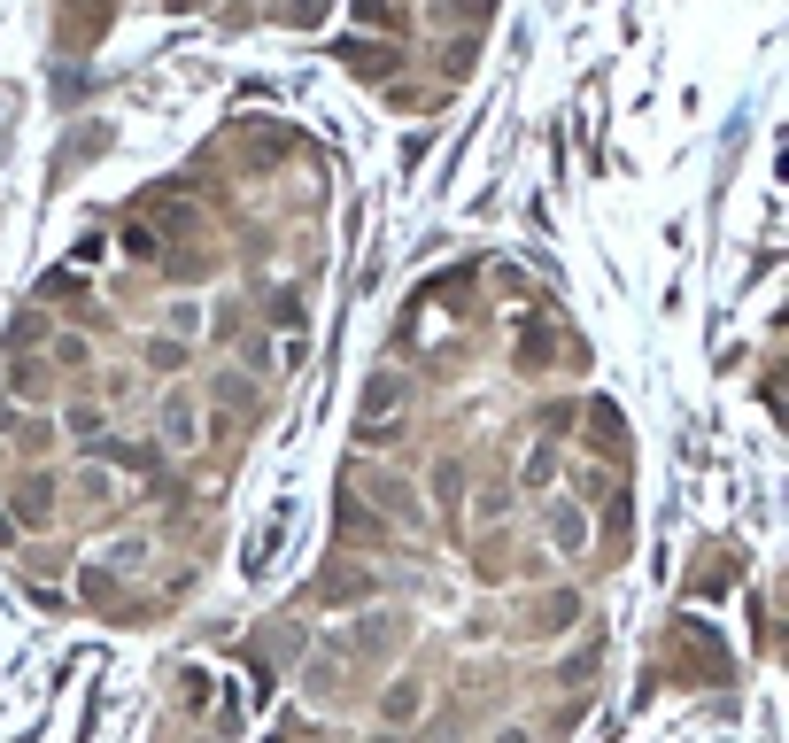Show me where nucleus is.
Segmentation results:
<instances>
[{"label": "nucleus", "instance_id": "f257e3e1", "mask_svg": "<svg viewBox=\"0 0 789 743\" xmlns=\"http://www.w3.org/2000/svg\"><path fill=\"white\" fill-rule=\"evenodd\" d=\"M403 395H410V380H403V372H372L364 403H356V426H364V442H372V449H387V442H395V411H403Z\"/></svg>", "mask_w": 789, "mask_h": 743}, {"label": "nucleus", "instance_id": "f03ea898", "mask_svg": "<svg viewBox=\"0 0 789 743\" xmlns=\"http://www.w3.org/2000/svg\"><path fill=\"white\" fill-rule=\"evenodd\" d=\"M573 612H581L573 596H550V604H534V627H542V635H557V627H573Z\"/></svg>", "mask_w": 789, "mask_h": 743}, {"label": "nucleus", "instance_id": "7ed1b4c3", "mask_svg": "<svg viewBox=\"0 0 789 743\" xmlns=\"http://www.w3.org/2000/svg\"><path fill=\"white\" fill-rule=\"evenodd\" d=\"M418 705H426V697H418L410 682H395V689H387V705H380V713H387V720H410Z\"/></svg>", "mask_w": 789, "mask_h": 743}, {"label": "nucleus", "instance_id": "20e7f679", "mask_svg": "<svg viewBox=\"0 0 789 743\" xmlns=\"http://www.w3.org/2000/svg\"><path fill=\"white\" fill-rule=\"evenodd\" d=\"M325 16V0H294V24H318Z\"/></svg>", "mask_w": 789, "mask_h": 743}, {"label": "nucleus", "instance_id": "39448f33", "mask_svg": "<svg viewBox=\"0 0 789 743\" xmlns=\"http://www.w3.org/2000/svg\"><path fill=\"white\" fill-rule=\"evenodd\" d=\"M356 16H364V24H387V0H356Z\"/></svg>", "mask_w": 789, "mask_h": 743}]
</instances>
